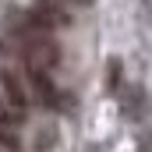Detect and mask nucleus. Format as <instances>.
<instances>
[{"mask_svg":"<svg viewBox=\"0 0 152 152\" xmlns=\"http://www.w3.org/2000/svg\"><path fill=\"white\" fill-rule=\"evenodd\" d=\"M57 124H46V127H36V138H32V149L36 152H53L57 149Z\"/></svg>","mask_w":152,"mask_h":152,"instance_id":"obj_1","label":"nucleus"},{"mask_svg":"<svg viewBox=\"0 0 152 152\" xmlns=\"http://www.w3.org/2000/svg\"><path fill=\"white\" fill-rule=\"evenodd\" d=\"M64 4H71V7H88L92 0H64Z\"/></svg>","mask_w":152,"mask_h":152,"instance_id":"obj_2","label":"nucleus"}]
</instances>
